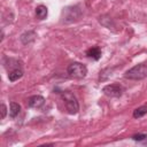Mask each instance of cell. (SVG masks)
Listing matches in <instances>:
<instances>
[{"label":"cell","mask_w":147,"mask_h":147,"mask_svg":"<svg viewBox=\"0 0 147 147\" xmlns=\"http://www.w3.org/2000/svg\"><path fill=\"white\" fill-rule=\"evenodd\" d=\"M132 139H133L134 141L140 142V144L147 145V134H146V133H138V134H134V136H132Z\"/></svg>","instance_id":"obj_12"},{"label":"cell","mask_w":147,"mask_h":147,"mask_svg":"<svg viewBox=\"0 0 147 147\" xmlns=\"http://www.w3.org/2000/svg\"><path fill=\"white\" fill-rule=\"evenodd\" d=\"M146 114H147V106H141V107H138L133 110V117L134 118H140Z\"/></svg>","instance_id":"obj_11"},{"label":"cell","mask_w":147,"mask_h":147,"mask_svg":"<svg viewBox=\"0 0 147 147\" xmlns=\"http://www.w3.org/2000/svg\"><path fill=\"white\" fill-rule=\"evenodd\" d=\"M45 105V98L41 95H32L28 99V106L30 108L39 109Z\"/></svg>","instance_id":"obj_5"},{"label":"cell","mask_w":147,"mask_h":147,"mask_svg":"<svg viewBox=\"0 0 147 147\" xmlns=\"http://www.w3.org/2000/svg\"><path fill=\"white\" fill-rule=\"evenodd\" d=\"M67 72L70 77L72 78H78L82 79L87 75V68L85 64L79 63V62H72L68 65L67 68Z\"/></svg>","instance_id":"obj_3"},{"label":"cell","mask_w":147,"mask_h":147,"mask_svg":"<svg viewBox=\"0 0 147 147\" xmlns=\"http://www.w3.org/2000/svg\"><path fill=\"white\" fill-rule=\"evenodd\" d=\"M36 32L34 31H26V32H24L22 36H21V41L24 44V45H26V44H30L31 41H33L34 39H36Z\"/></svg>","instance_id":"obj_8"},{"label":"cell","mask_w":147,"mask_h":147,"mask_svg":"<svg viewBox=\"0 0 147 147\" xmlns=\"http://www.w3.org/2000/svg\"><path fill=\"white\" fill-rule=\"evenodd\" d=\"M47 14H48V10H47V7L46 6L39 5L36 8V17L38 20H45L47 17Z\"/></svg>","instance_id":"obj_9"},{"label":"cell","mask_w":147,"mask_h":147,"mask_svg":"<svg viewBox=\"0 0 147 147\" xmlns=\"http://www.w3.org/2000/svg\"><path fill=\"white\" fill-rule=\"evenodd\" d=\"M21 111V106L17 102H10V108H9V116L11 118H15Z\"/></svg>","instance_id":"obj_10"},{"label":"cell","mask_w":147,"mask_h":147,"mask_svg":"<svg viewBox=\"0 0 147 147\" xmlns=\"http://www.w3.org/2000/svg\"><path fill=\"white\" fill-rule=\"evenodd\" d=\"M61 98L62 100L64 101L65 103V108L68 110L69 114L74 115V114H77L78 110H79V105H78V101H77V98L71 93V92H68V91H64L61 93Z\"/></svg>","instance_id":"obj_2"},{"label":"cell","mask_w":147,"mask_h":147,"mask_svg":"<svg viewBox=\"0 0 147 147\" xmlns=\"http://www.w3.org/2000/svg\"><path fill=\"white\" fill-rule=\"evenodd\" d=\"M124 77L127 79H133V80H140L147 77V62H141L125 71Z\"/></svg>","instance_id":"obj_1"},{"label":"cell","mask_w":147,"mask_h":147,"mask_svg":"<svg viewBox=\"0 0 147 147\" xmlns=\"http://www.w3.org/2000/svg\"><path fill=\"white\" fill-rule=\"evenodd\" d=\"M86 56L90 57V59H92V60L98 61V60L101 57V49H100V47L94 46V47L88 48V49L86 51Z\"/></svg>","instance_id":"obj_6"},{"label":"cell","mask_w":147,"mask_h":147,"mask_svg":"<svg viewBox=\"0 0 147 147\" xmlns=\"http://www.w3.org/2000/svg\"><path fill=\"white\" fill-rule=\"evenodd\" d=\"M0 108H1V110H0V111H1V118L3 119V118L6 117V115H7V107H6L3 103H1V107H0Z\"/></svg>","instance_id":"obj_13"},{"label":"cell","mask_w":147,"mask_h":147,"mask_svg":"<svg viewBox=\"0 0 147 147\" xmlns=\"http://www.w3.org/2000/svg\"><path fill=\"white\" fill-rule=\"evenodd\" d=\"M123 86L118 83H114V84H109V85H106L103 88H102V92L105 95L109 96V98H119L122 94H123Z\"/></svg>","instance_id":"obj_4"},{"label":"cell","mask_w":147,"mask_h":147,"mask_svg":"<svg viewBox=\"0 0 147 147\" xmlns=\"http://www.w3.org/2000/svg\"><path fill=\"white\" fill-rule=\"evenodd\" d=\"M23 76V70H22V68H15V69H13V70H10L9 71V74H8V79L10 80V82H16V80H18L21 77Z\"/></svg>","instance_id":"obj_7"}]
</instances>
